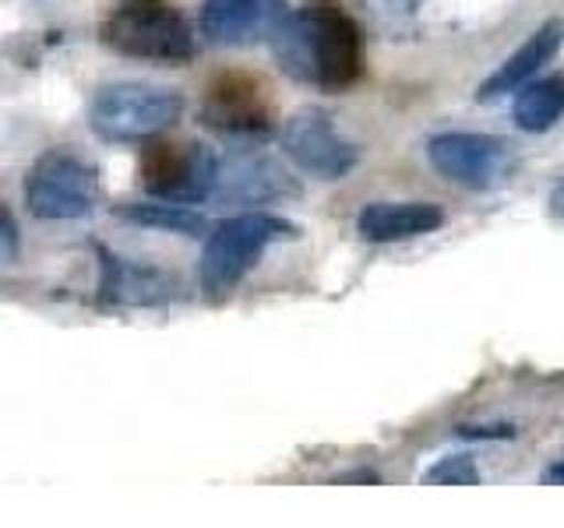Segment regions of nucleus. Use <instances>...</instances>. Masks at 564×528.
I'll return each instance as SVG.
<instances>
[{"mask_svg":"<svg viewBox=\"0 0 564 528\" xmlns=\"http://www.w3.org/2000/svg\"><path fill=\"white\" fill-rule=\"evenodd\" d=\"M561 43H564V22L561 18H551V22H543L505 64H498V70H494V75L480 85V96L476 99L494 102L508 92H519L525 81H533L540 70L557 57Z\"/></svg>","mask_w":564,"mask_h":528,"instance_id":"nucleus-12","label":"nucleus"},{"mask_svg":"<svg viewBox=\"0 0 564 528\" xmlns=\"http://www.w3.org/2000/svg\"><path fill=\"white\" fill-rule=\"evenodd\" d=\"M18 254V222L8 211V205H0V264H11Z\"/></svg>","mask_w":564,"mask_h":528,"instance_id":"nucleus-18","label":"nucleus"},{"mask_svg":"<svg viewBox=\"0 0 564 528\" xmlns=\"http://www.w3.org/2000/svg\"><path fill=\"white\" fill-rule=\"evenodd\" d=\"M99 201V176L82 155L50 148L25 176V205L43 222H75L93 216Z\"/></svg>","mask_w":564,"mask_h":528,"instance_id":"nucleus-5","label":"nucleus"},{"mask_svg":"<svg viewBox=\"0 0 564 528\" xmlns=\"http://www.w3.org/2000/svg\"><path fill=\"white\" fill-rule=\"evenodd\" d=\"M184 113V96L166 85L145 81H113L102 85L88 102V128L102 141L131 145V141H152L170 131Z\"/></svg>","mask_w":564,"mask_h":528,"instance_id":"nucleus-4","label":"nucleus"},{"mask_svg":"<svg viewBox=\"0 0 564 528\" xmlns=\"http://www.w3.org/2000/svg\"><path fill=\"white\" fill-rule=\"evenodd\" d=\"M293 237H296V226L282 216H272V211H243V216L219 222L208 233L205 251H202L205 296L212 299L229 296L272 243L293 240Z\"/></svg>","mask_w":564,"mask_h":528,"instance_id":"nucleus-3","label":"nucleus"},{"mask_svg":"<svg viewBox=\"0 0 564 528\" xmlns=\"http://www.w3.org/2000/svg\"><path fill=\"white\" fill-rule=\"evenodd\" d=\"M282 148L293 163L322 180H343V176L360 163V152L352 141L339 134L332 117L317 106H307L286 120L282 128Z\"/></svg>","mask_w":564,"mask_h":528,"instance_id":"nucleus-8","label":"nucleus"},{"mask_svg":"<svg viewBox=\"0 0 564 528\" xmlns=\"http://www.w3.org/2000/svg\"><path fill=\"white\" fill-rule=\"evenodd\" d=\"M286 14V0H205L202 32L216 46H251L272 40Z\"/></svg>","mask_w":564,"mask_h":528,"instance_id":"nucleus-10","label":"nucleus"},{"mask_svg":"<svg viewBox=\"0 0 564 528\" xmlns=\"http://www.w3.org/2000/svg\"><path fill=\"white\" fill-rule=\"evenodd\" d=\"M543 480L546 483H557V486H564V462H557V465H551L543 472Z\"/></svg>","mask_w":564,"mask_h":528,"instance_id":"nucleus-21","label":"nucleus"},{"mask_svg":"<svg viewBox=\"0 0 564 528\" xmlns=\"http://www.w3.org/2000/svg\"><path fill=\"white\" fill-rule=\"evenodd\" d=\"M272 53L293 81L339 92L364 78V32L339 0H307L272 32Z\"/></svg>","mask_w":564,"mask_h":528,"instance_id":"nucleus-1","label":"nucleus"},{"mask_svg":"<svg viewBox=\"0 0 564 528\" xmlns=\"http://www.w3.org/2000/svg\"><path fill=\"white\" fill-rule=\"evenodd\" d=\"M290 190L286 173H282L269 158H240L234 163V169L219 166V187L216 194L234 201H258V198H272V194Z\"/></svg>","mask_w":564,"mask_h":528,"instance_id":"nucleus-15","label":"nucleus"},{"mask_svg":"<svg viewBox=\"0 0 564 528\" xmlns=\"http://www.w3.org/2000/svg\"><path fill=\"white\" fill-rule=\"evenodd\" d=\"M120 219H128L134 226H145V229H159V233H184L194 237L205 229V216L191 211L187 205H176V201H131V205H120L117 208Z\"/></svg>","mask_w":564,"mask_h":528,"instance_id":"nucleus-16","label":"nucleus"},{"mask_svg":"<svg viewBox=\"0 0 564 528\" xmlns=\"http://www.w3.org/2000/svg\"><path fill=\"white\" fill-rule=\"evenodd\" d=\"M96 251H99V264H102V278H99L102 304L155 307V304H166V299L176 293V282L163 268L117 257V254L106 251V246H96Z\"/></svg>","mask_w":564,"mask_h":528,"instance_id":"nucleus-11","label":"nucleus"},{"mask_svg":"<svg viewBox=\"0 0 564 528\" xmlns=\"http://www.w3.org/2000/svg\"><path fill=\"white\" fill-rule=\"evenodd\" d=\"M511 117H516V128L525 134L551 131L564 117V78L551 75V78L525 81L516 96V106H511Z\"/></svg>","mask_w":564,"mask_h":528,"instance_id":"nucleus-14","label":"nucleus"},{"mask_svg":"<svg viewBox=\"0 0 564 528\" xmlns=\"http://www.w3.org/2000/svg\"><path fill=\"white\" fill-rule=\"evenodd\" d=\"M551 216H554L557 222H564V180L551 190Z\"/></svg>","mask_w":564,"mask_h":528,"instance_id":"nucleus-20","label":"nucleus"},{"mask_svg":"<svg viewBox=\"0 0 564 528\" xmlns=\"http://www.w3.org/2000/svg\"><path fill=\"white\" fill-rule=\"evenodd\" d=\"M445 222V211L434 201H375L357 216V233L367 243H402L427 237Z\"/></svg>","mask_w":564,"mask_h":528,"instance_id":"nucleus-13","label":"nucleus"},{"mask_svg":"<svg viewBox=\"0 0 564 528\" xmlns=\"http://www.w3.org/2000/svg\"><path fill=\"white\" fill-rule=\"evenodd\" d=\"M427 158L448 184L466 190H494L516 173V152L508 141L476 131L434 134L427 141Z\"/></svg>","mask_w":564,"mask_h":528,"instance_id":"nucleus-7","label":"nucleus"},{"mask_svg":"<svg viewBox=\"0 0 564 528\" xmlns=\"http://www.w3.org/2000/svg\"><path fill=\"white\" fill-rule=\"evenodd\" d=\"M480 469H476L473 458L466 454H452V458H437V462L423 472V483L427 486H480Z\"/></svg>","mask_w":564,"mask_h":528,"instance_id":"nucleus-17","label":"nucleus"},{"mask_svg":"<svg viewBox=\"0 0 564 528\" xmlns=\"http://www.w3.org/2000/svg\"><path fill=\"white\" fill-rule=\"evenodd\" d=\"M99 40L120 57L149 64H187L198 53L191 22L170 0H117L102 18Z\"/></svg>","mask_w":564,"mask_h":528,"instance_id":"nucleus-2","label":"nucleus"},{"mask_svg":"<svg viewBox=\"0 0 564 528\" xmlns=\"http://www.w3.org/2000/svg\"><path fill=\"white\" fill-rule=\"evenodd\" d=\"M202 123L234 141H258L272 131V102L251 75H223L208 85Z\"/></svg>","mask_w":564,"mask_h":528,"instance_id":"nucleus-9","label":"nucleus"},{"mask_svg":"<svg viewBox=\"0 0 564 528\" xmlns=\"http://www.w3.org/2000/svg\"><path fill=\"white\" fill-rule=\"evenodd\" d=\"M458 437H469V440H508V437H516V427H458Z\"/></svg>","mask_w":564,"mask_h":528,"instance_id":"nucleus-19","label":"nucleus"},{"mask_svg":"<svg viewBox=\"0 0 564 528\" xmlns=\"http://www.w3.org/2000/svg\"><path fill=\"white\" fill-rule=\"evenodd\" d=\"M141 187L159 201L198 205L219 187V158L202 141H159L141 155Z\"/></svg>","mask_w":564,"mask_h":528,"instance_id":"nucleus-6","label":"nucleus"}]
</instances>
